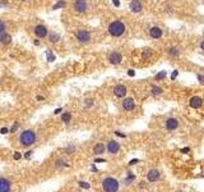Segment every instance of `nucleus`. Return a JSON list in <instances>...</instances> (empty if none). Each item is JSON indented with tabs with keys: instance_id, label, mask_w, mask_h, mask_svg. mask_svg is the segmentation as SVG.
<instances>
[{
	"instance_id": "f257e3e1",
	"label": "nucleus",
	"mask_w": 204,
	"mask_h": 192,
	"mask_svg": "<svg viewBox=\"0 0 204 192\" xmlns=\"http://www.w3.org/2000/svg\"><path fill=\"white\" fill-rule=\"evenodd\" d=\"M125 32V24L121 21H114L108 24V34L112 37H120Z\"/></svg>"
},
{
	"instance_id": "f03ea898",
	"label": "nucleus",
	"mask_w": 204,
	"mask_h": 192,
	"mask_svg": "<svg viewBox=\"0 0 204 192\" xmlns=\"http://www.w3.org/2000/svg\"><path fill=\"white\" fill-rule=\"evenodd\" d=\"M19 142L23 145L24 147L32 146V145L36 142V133L31 130H26L21 133L19 136Z\"/></svg>"
},
{
	"instance_id": "7ed1b4c3",
	"label": "nucleus",
	"mask_w": 204,
	"mask_h": 192,
	"mask_svg": "<svg viewBox=\"0 0 204 192\" xmlns=\"http://www.w3.org/2000/svg\"><path fill=\"white\" fill-rule=\"evenodd\" d=\"M119 187H120V185H119L118 179L112 177H107L102 181V188L105 192H118Z\"/></svg>"
},
{
	"instance_id": "20e7f679",
	"label": "nucleus",
	"mask_w": 204,
	"mask_h": 192,
	"mask_svg": "<svg viewBox=\"0 0 204 192\" xmlns=\"http://www.w3.org/2000/svg\"><path fill=\"white\" fill-rule=\"evenodd\" d=\"M74 9H75V12H78V13H84L88 9V4H87L86 0H75Z\"/></svg>"
},
{
	"instance_id": "39448f33",
	"label": "nucleus",
	"mask_w": 204,
	"mask_h": 192,
	"mask_svg": "<svg viewBox=\"0 0 204 192\" xmlns=\"http://www.w3.org/2000/svg\"><path fill=\"white\" fill-rule=\"evenodd\" d=\"M165 127H166V130H168V131H175V130H177V127H179V120L176 119V118H168V119L165 122Z\"/></svg>"
},
{
	"instance_id": "423d86ee",
	"label": "nucleus",
	"mask_w": 204,
	"mask_h": 192,
	"mask_svg": "<svg viewBox=\"0 0 204 192\" xmlns=\"http://www.w3.org/2000/svg\"><path fill=\"white\" fill-rule=\"evenodd\" d=\"M77 40L79 41V42H88L89 38H91V35H89L88 31H86V30H79V31L77 32Z\"/></svg>"
},
{
	"instance_id": "0eeeda50",
	"label": "nucleus",
	"mask_w": 204,
	"mask_h": 192,
	"mask_svg": "<svg viewBox=\"0 0 204 192\" xmlns=\"http://www.w3.org/2000/svg\"><path fill=\"white\" fill-rule=\"evenodd\" d=\"M122 108H124V110L126 111H132L135 109V101L133 97H126L124 101H122Z\"/></svg>"
},
{
	"instance_id": "6e6552de",
	"label": "nucleus",
	"mask_w": 204,
	"mask_h": 192,
	"mask_svg": "<svg viewBox=\"0 0 204 192\" xmlns=\"http://www.w3.org/2000/svg\"><path fill=\"white\" fill-rule=\"evenodd\" d=\"M47 28H46L45 26H42V24H39V26L35 27V35H36L39 38H43L47 36Z\"/></svg>"
},
{
	"instance_id": "1a4fd4ad",
	"label": "nucleus",
	"mask_w": 204,
	"mask_h": 192,
	"mask_svg": "<svg viewBox=\"0 0 204 192\" xmlns=\"http://www.w3.org/2000/svg\"><path fill=\"white\" fill-rule=\"evenodd\" d=\"M114 95H115L116 97H124V96L126 95V87H125L124 85H116V86L114 87Z\"/></svg>"
},
{
	"instance_id": "9d476101",
	"label": "nucleus",
	"mask_w": 204,
	"mask_h": 192,
	"mask_svg": "<svg viewBox=\"0 0 204 192\" xmlns=\"http://www.w3.org/2000/svg\"><path fill=\"white\" fill-rule=\"evenodd\" d=\"M159 177H161V174H159V172L157 171V169H151V171L147 173V179H148L149 182H156V181L159 179Z\"/></svg>"
},
{
	"instance_id": "9b49d317",
	"label": "nucleus",
	"mask_w": 204,
	"mask_h": 192,
	"mask_svg": "<svg viewBox=\"0 0 204 192\" xmlns=\"http://www.w3.org/2000/svg\"><path fill=\"white\" fill-rule=\"evenodd\" d=\"M108 60H110L111 64H120L122 60V56L118 51H112V53L110 54V56H108Z\"/></svg>"
},
{
	"instance_id": "f8f14e48",
	"label": "nucleus",
	"mask_w": 204,
	"mask_h": 192,
	"mask_svg": "<svg viewBox=\"0 0 204 192\" xmlns=\"http://www.w3.org/2000/svg\"><path fill=\"white\" fill-rule=\"evenodd\" d=\"M129 8L133 13H139V12H142L143 7H142V3H140L139 0H133V1L129 4Z\"/></svg>"
},
{
	"instance_id": "ddd939ff",
	"label": "nucleus",
	"mask_w": 204,
	"mask_h": 192,
	"mask_svg": "<svg viewBox=\"0 0 204 192\" xmlns=\"http://www.w3.org/2000/svg\"><path fill=\"white\" fill-rule=\"evenodd\" d=\"M119 150H120V145L116 141H110L107 144V151L110 154H118Z\"/></svg>"
},
{
	"instance_id": "4468645a",
	"label": "nucleus",
	"mask_w": 204,
	"mask_h": 192,
	"mask_svg": "<svg viewBox=\"0 0 204 192\" xmlns=\"http://www.w3.org/2000/svg\"><path fill=\"white\" fill-rule=\"evenodd\" d=\"M10 191V182L7 178L3 177L0 179V192H9Z\"/></svg>"
},
{
	"instance_id": "2eb2a0df",
	"label": "nucleus",
	"mask_w": 204,
	"mask_h": 192,
	"mask_svg": "<svg viewBox=\"0 0 204 192\" xmlns=\"http://www.w3.org/2000/svg\"><path fill=\"white\" fill-rule=\"evenodd\" d=\"M203 104V100L199 97V96H194V97L190 99V106L193 109H199Z\"/></svg>"
},
{
	"instance_id": "dca6fc26",
	"label": "nucleus",
	"mask_w": 204,
	"mask_h": 192,
	"mask_svg": "<svg viewBox=\"0 0 204 192\" xmlns=\"http://www.w3.org/2000/svg\"><path fill=\"white\" fill-rule=\"evenodd\" d=\"M149 36L152 38H159L162 36V30L159 27H151L149 28Z\"/></svg>"
},
{
	"instance_id": "f3484780",
	"label": "nucleus",
	"mask_w": 204,
	"mask_h": 192,
	"mask_svg": "<svg viewBox=\"0 0 204 192\" xmlns=\"http://www.w3.org/2000/svg\"><path fill=\"white\" fill-rule=\"evenodd\" d=\"M105 145L102 144V142H97L96 145H94V147H93V152L96 154V155H102L103 152H105Z\"/></svg>"
},
{
	"instance_id": "a211bd4d",
	"label": "nucleus",
	"mask_w": 204,
	"mask_h": 192,
	"mask_svg": "<svg viewBox=\"0 0 204 192\" xmlns=\"http://www.w3.org/2000/svg\"><path fill=\"white\" fill-rule=\"evenodd\" d=\"M0 41H1L3 45H9L12 42V37L7 32H3V34H0Z\"/></svg>"
},
{
	"instance_id": "6ab92c4d",
	"label": "nucleus",
	"mask_w": 204,
	"mask_h": 192,
	"mask_svg": "<svg viewBox=\"0 0 204 192\" xmlns=\"http://www.w3.org/2000/svg\"><path fill=\"white\" fill-rule=\"evenodd\" d=\"M162 92H163V90L161 89V87H158V86H153L152 87V90H151V94L153 96H159Z\"/></svg>"
},
{
	"instance_id": "aec40b11",
	"label": "nucleus",
	"mask_w": 204,
	"mask_h": 192,
	"mask_svg": "<svg viewBox=\"0 0 204 192\" xmlns=\"http://www.w3.org/2000/svg\"><path fill=\"white\" fill-rule=\"evenodd\" d=\"M61 120L64 123H69L70 120H72V113H69V111H66V113H62L61 114Z\"/></svg>"
},
{
	"instance_id": "412c9836",
	"label": "nucleus",
	"mask_w": 204,
	"mask_h": 192,
	"mask_svg": "<svg viewBox=\"0 0 204 192\" xmlns=\"http://www.w3.org/2000/svg\"><path fill=\"white\" fill-rule=\"evenodd\" d=\"M152 55H153V50H152V49H149V48H146L143 50V53H142V56L143 58H151Z\"/></svg>"
},
{
	"instance_id": "4be33fe9",
	"label": "nucleus",
	"mask_w": 204,
	"mask_h": 192,
	"mask_svg": "<svg viewBox=\"0 0 204 192\" xmlns=\"http://www.w3.org/2000/svg\"><path fill=\"white\" fill-rule=\"evenodd\" d=\"M168 54H170V55H173V56H179L180 55V50H179L177 48H171L170 50H168Z\"/></svg>"
},
{
	"instance_id": "5701e85b",
	"label": "nucleus",
	"mask_w": 204,
	"mask_h": 192,
	"mask_svg": "<svg viewBox=\"0 0 204 192\" xmlns=\"http://www.w3.org/2000/svg\"><path fill=\"white\" fill-rule=\"evenodd\" d=\"M59 40H60V36H59L58 34H54V32H52V34L50 35V41H51V42H58Z\"/></svg>"
},
{
	"instance_id": "b1692460",
	"label": "nucleus",
	"mask_w": 204,
	"mask_h": 192,
	"mask_svg": "<svg viewBox=\"0 0 204 192\" xmlns=\"http://www.w3.org/2000/svg\"><path fill=\"white\" fill-rule=\"evenodd\" d=\"M165 77H166V72L165 70H161V72L158 73V75H156V81H161V79H165Z\"/></svg>"
},
{
	"instance_id": "393cba45",
	"label": "nucleus",
	"mask_w": 204,
	"mask_h": 192,
	"mask_svg": "<svg viewBox=\"0 0 204 192\" xmlns=\"http://www.w3.org/2000/svg\"><path fill=\"white\" fill-rule=\"evenodd\" d=\"M46 55H47V62H54V60H55V55L51 53V50L46 51Z\"/></svg>"
},
{
	"instance_id": "a878e982",
	"label": "nucleus",
	"mask_w": 204,
	"mask_h": 192,
	"mask_svg": "<svg viewBox=\"0 0 204 192\" xmlns=\"http://www.w3.org/2000/svg\"><path fill=\"white\" fill-rule=\"evenodd\" d=\"M65 5H66V3H65V1H58V3H56V4L52 7V9H54V10H56V9H59V8L65 7Z\"/></svg>"
},
{
	"instance_id": "bb28decb",
	"label": "nucleus",
	"mask_w": 204,
	"mask_h": 192,
	"mask_svg": "<svg viewBox=\"0 0 204 192\" xmlns=\"http://www.w3.org/2000/svg\"><path fill=\"white\" fill-rule=\"evenodd\" d=\"M18 127H19V123H18V122H15V123H14V126H13V127L10 128V133H14L15 131L18 130Z\"/></svg>"
},
{
	"instance_id": "cd10ccee",
	"label": "nucleus",
	"mask_w": 204,
	"mask_h": 192,
	"mask_svg": "<svg viewBox=\"0 0 204 192\" xmlns=\"http://www.w3.org/2000/svg\"><path fill=\"white\" fill-rule=\"evenodd\" d=\"M79 186L82 188H86V190H88L91 186H89V183H87V182H79Z\"/></svg>"
},
{
	"instance_id": "c85d7f7f",
	"label": "nucleus",
	"mask_w": 204,
	"mask_h": 192,
	"mask_svg": "<svg viewBox=\"0 0 204 192\" xmlns=\"http://www.w3.org/2000/svg\"><path fill=\"white\" fill-rule=\"evenodd\" d=\"M86 106H87V108H91V106H93V100H91V99H87V100H86Z\"/></svg>"
},
{
	"instance_id": "c756f323",
	"label": "nucleus",
	"mask_w": 204,
	"mask_h": 192,
	"mask_svg": "<svg viewBox=\"0 0 204 192\" xmlns=\"http://www.w3.org/2000/svg\"><path fill=\"white\" fill-rule=\"evenodd\" d=\"M177 76H179V70H173L172 75H171V79H172V81L173 79H176L177 78Z\"/></svg>"
},
{
	"instance_id": "7c9ffc66",
	"label": "nucleus",
	"mask_w": 204,
	"mask_h": 192,
	"mask_svg": "<svg viewBox=\"0 0 204 192\" xmlns=\"http://www.w3.org/2000/svg\"><path fill=\"white\" fill-rule=\"evenodd\" d=\"M22 158V155H21V152H14V155H13V159H14V160H19V159Z\"/></svg>"
},
{
	"instance_id": "2f4dec72",
	"label": "nucleus",
	"mask_w": 204,
	"mask_h": 192,
	"mask_svg": "<svg viewBox=\"0 0 204 192\" xmlns=\"http://www.w3.org/2000/svg\"><path fill=\"white\" fill-rule=\"evenodd\" d=\"M197 77H198V81H199V83H200V85H204V76L198 75Z\"/></svg>"
},
{
	"instance_id": "473e14b6",
	"label": "nucleus",
	"mask_w": 204,
	"mask_h": 192,
	"mask_svg": "<svg viewBox=\"0 0 204 192\" xmlns=\"http://www.w3.org/2000/svg\"><path fill=\"white\" fill-rule=\"evenodd\" d=\"M56 164H58V166H69L68 164H65L64 161H61V160H58L56 161Z\"/></svg>"
},
{
	"instance_id": "72a5a7b5",
	"label": "nucleus",
	"mask_w": 204,
	"mask_h": 192,
	"mask_svg": "<svg viewBox=\"0 0 204 192\" xmlns=\"http://www.w3.org/2000/svg\"><path fill=\"white\" fill-rule=\"evenodd\" d=\"M128 76H129V77H134L135 76V70L134 69H129V70H128Z\"/></svg>"
},
{
	"instance_id": "f704fd0d",
	"label": "nucleus",
	"mask_w": 204,
	"mask_h": 192,
	"mask_svg": "<svg viewBox=\"0 0 204 192\" xmlns=\"http://www.w3.org/2000/svg\"><path fill=\"white\" fill-rule=\"evenodd\" d=\"M3 32H5V23H4V21H1V31H0V34H3Z\"/></svg>"
},
{
	"instance_id": "c9c22d12",
	"label": "nucleus",
	"mask_w": 204,
	"mask_h": 192,
	"mask_svg": "<svg viewBox=\"0 0 204 192\" xmlns=\"http://www.w3.org/2000/svg\"><path fill=\"white\" fill-rule=\"evenodd\" d=\"M105 159H102V158H98V159H96V160H94V163H105Z\"/></svg>"
},
{
	"instance_id": "e433bc0d",
	"label": "nucleus",
	"mask_w": 204,
	"mask_h": 192,
	"mask_svg": "<svg viewBox=\"0 0 204 192\" xmlns=\"http://www.w3.org/2000/svg\"><path fill=\"white\" fill-rule=\"evenodd\" d=\"M1 133H3V134H7V133H8V128H7V127H3V128H1Z\"/></svg>"
},
{
	"instance_id": "4c0bfd02",
	"label": "nucleus",
	"mask_w": 204,
	"mask_h": 192,
	"mask_svg": "<svg viewBox=\"0 0 204 192\" xmlns=\"http://www.w3.org/2000/svg\"><path fill=\"white\" fill-rule=\"evenodd\" d=\"M61 111H62V109H61V108H58L55 111H54V114H60Z\"/></svg>"
},
{
	"instance_id": "58836bf2",
	"label": "nucleus",
	"mask_w": 204,
	"mask_h": 192,
	"mask_svg": "<svg viewBox=\"0 0 204 192\" xmlns=\"http://www.w3.org/2000/svg\"><path fill=\"white\" fill-rule=\"evenodd\" d=\"M112 3H114L115 7H119V5H120V1H119V0H112Z\"/></svg>"
},
{
	"instance_id": "ea45409f",
	"label": "nucleus",
	"mask_w": 204,
	"mask_h": 192,
	"mask_svg": "<svg viewBox=\"0 0 204 192\" xmlns=\"http://www.w3.org/2000/svg\"><path fill=\"white\" fill-rule=\"evenodd\" d=\"M138 161H139V159H134V160H132V161L129 163V165H133L134 163H138Z\"/></svg>"
},
{
	"instance_id": "a19ab883",
	"label": "nucleus",
	"mask_w": 204,
	"mask_h": 192,
	"mask_svg": "<svg viewBox=\"0 0 204 192\" xmlns=\"http://www.w3.org/2000/svg\"><path fill=\"white\" fill-rule=\"evenodd\" d=\"M190 151V149L189 147H185V149H181V152H189Z\"/></svg>"
},
{
	"instance_id": "79ce46f5",
	"label": "nucleus",
	"mask_w": 204,
	"mask_h": 192,
	"mask_svg": "<svg viewBox=\"0 0 204 192\" xmlns=\"http://www.w3.org/2000/svg\"><path fill=\"white\" fill-rule=\"evenodd\" d=\"M116 136H119V137H125V134L124 133H121V132H115Z\"/></svg>"
},
{
	"instance_id": "37998d69",
	"label": "nucleus",
	"mask_w": 204,
	"mask_h": 192,
	"mask_svg": "<svg viewBox=\"0 0 204 192\" xmlns=\"http://www.w3.org/2000/svg\"><path fill=\"white\" fill-rule=\"evenodd\" d=\"M31 155H32V151L26 152V158H27V159H29V158H31Z\"/></svg>"
},
{
	"instance_id": "c03bdc74",
	"label": "nucleus",
	"mask_w": 204,
	"mask_h": 192,
	"mask_svg": "<svg viewBox=\"0 0 204 192\" xmlns=\"http://www.w3.org/2000/svg\"><path fill=\"white\" fill-rule=\"evenodd\" d=\"M200 49H202V50H204V41H202V42H200Z\"/></svg>"
},
{
	"instance_id": "a18cd8bd",
	"label": "nucleus",
	"mask_w": 204,
	"mask_h": 192,
	"mask_svg": "<svg viewBox=\"0 0 204 192\" xmlns=\"http://www.w3.org/2000/svg\"><path fill=\"white\" fill-rule=\"evenodd\" d=\"M37 100H39V101H41V100H43V96H37Z\"/></svg>"
},
{
	"instance_id": "49530a36",
	"label": "nucleus",
	"mask_w": 204,
	"mask_h": 192,
	"mask_svg": "<svg viewBox=\"0 0 204 192\" xmlns=\"http://www.w3.org/2000/svg\"><path fill=\"white\" fill-rule=\"evenodd\" d=\"M35 45L39 46V45H40V41H39V40H35Z\"/></svg>"
}]
</instances>
